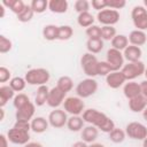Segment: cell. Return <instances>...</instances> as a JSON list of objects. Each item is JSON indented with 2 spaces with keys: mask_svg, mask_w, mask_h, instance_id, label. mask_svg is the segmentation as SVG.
I'll return each instance as SVG.
<instances>
[{
  "mask_svg": "<svg viewBox=\"0 0 147 147\" xmlns=\"http://www.w3.org/2000/svg\"><path fill=\"white\" fill-rule=\"evenodd\" d=\"M83 119L85 123H88L90 125H93L101 130L105 133H109L115 129V123L110 117H108L105 113L99 111L94 108L85 109L83 113Z\"/></svg>",
  "mask_w": 147,
  "mask_h": 147,
  "instance_id": "6da1fadb",
  "label": "cell"
},
{
  "mask_svg": "<svg viewBox=\"0 0 147 147\" xmlns=\"http://www.w3.org/2000/svg\"><path fill=\"white\" fill-rule=\"evenodd\" d=\"M24 78L29 85L41 86V85H46V83L49 80L51 74L45 68H33L25 72Z\"/></svg>",
  "mask_w": 147,
  "mask_h": 147,
  "instance_id": "7a4b0ae2",
  "label": "cell"
},
{
  "mask_svg": "<svg viewBox=\"0 0 147 147\" xmlns=\"http://www.w3.org/2000/svg\"><path fill=\"white\" fill-rule=\"evenodd\" d=\"M98 64H99V61L94 54H91L87 52L83 54V56L80 57L82 69L84 74L88 76V78H94L95 76H98Z\"/></svg>",
  "mask_w": 147,
  "mask_h": 147,
  "instance_id": "3957f363",
  "label": "cell"
},
{
  "mask_svg": "<svg viewBox=\"0 0 147 147\" xmlns=\"http://www.w3.org/2000/svg\"><path fill=\"white\" fill-rule=\"evenodd\" d=\"M98 91V82L94 78H85L80 80L76 86L77 96L80 99H86L93 95Z\"/></svg>",
  "mask_w": 147,
  "mask_h": 147,
  "instance_id": "277c9868",
  "label": "cell"
},
{
  "mask_svg": "<svg viewBox=\"0 0 147 147\" xmlns=\"http://www.w3.org/2000/svg\"><path fill=\"white\" fill-rule=\"evenodd\" d=\"M145 63L142 61H137V62H127V64H124V67L121 69V71L123 72L125 79L127 82L133 80L138 77H140L141 75L145 74Z\"/></svg>",
  "mask_w": 147,
  "mask_h": 147,
  "instance_id": "5b68a950",
  "label": "cell"
},
{
  "mask_svg": "<svg viewBox=\"0 0 147 147\" xmlns=\"http://www.w3.org/2000/svg\"><path fill=\"white\" fill-rule=\"evenodd\" d=\"M63 110L71 116H79L85 110V103L79 96H68L63 102Z\"/></svg>",
  "mask_w": 147,
  "mask_h": 147,
  "instance_id": "8992f818",
  "label": "cell"
},
{
  "mask_svg": "<svg viewBox=\"0 0 147 147\" xmlns=\"http://www.w3.org/2000/svg\"><path fill=\"white\" fill-rule=\"evenodd\" d=\"M131 18L137 30H147V9L144 6H134L131 10Z\"/></svg>",
  "mask_w": 147,
  "mask_h": 147,
  "instance_id": "52a82bcc",
  "label": "cell"
},
{
  "mask_svg": "<svg viewBox=\"0 0 147 147\" xmlns=\"http://www.w3.org/2000/svg\"><path fill=\"white\" fill-rule=\"evenodd\" d=\"M125 133L133 140H144L147 138V126L139 122H130L125 126Z\"/></svg>",
  "mask_w": 147,
  "mask_h": 147,
  "instance_id": "ba28073f",
  "label": "cell"
},
{
  "mask_svg": "<svg viewBox=\"0 0 147 147\" xmlns=\"http://www.w3.org/2000/svg\"><path fill=\"white\" fill-rule=\"evenodd\" d=\"M96 18H98V22L100 24H102V26H105V25L114 26L119 21V11L115 10V9L106 8L101 11H98Z\"/></svg>",
  "mask_w": 147,
  "mask_h": 147,
  "instance_id": "9c48e42d",
  "label": "cell"
},
{
  "mask_svg": "<svg viewBox=\"0 0 147 147\" xmlns=\"http://www.w3.org/2000/svg\"><path fill=\"white\" fill-rule=\"evenodd\" d=\"M107 59L106 61L111 67L113 71H118L124 67V56L121 51H117L115 48H109L107 51Z\"/></svg>",
  "mask_w": 147,
  "mask_h": 147,
  "instance_id": "30bf717a",
  "label": "cell"
},
{
  "mask_svg": "<svg viewBox=\"0 0 147 147\" xmlns=\"http://www.w3.org/2000/svg\"><path fill=\"white\" fill-rule=\"evenodd\" d=\"M68 118L69 117H68V115L64 110L56 108V109H54L49 113L47 119H48V123H49L51 126H53L55 129H61L64 125H67Z\"/></svg>",
  "mask_w": 147,
  "mask_h": 147,
  "instance_id": "8fae6325",
  "label": "cell"
},
{
  "mask_svg": "<svg viewBox=\"0 0 147 147\" xmlns=\"http://www.w3.org/2000/svg\"><path fill=\"white\" fill-rule=\"evenodd\" d=\"M7 138L11 144L15 145H26L28 142H30V133L18 130L16 127H11L8 130L7 132Z\"/></svg>",
  "mask_w": 147,
  "mask_h": 147,
  "instance_id": "7c38bea8",
  "label": "cell"
},
{
  "mask_svg": "<svg viewBox=\"0 0 147 147\" xmlns=\"http://www.w3.org/2000/svg\"><path fill=\"white\" fill-rule=\"evenodd\" d=\"M65 94L64 92H62L57 86H54L49 90L48 93V98H47V105L51 108H59L61 105H63L64 100H65Z\"/></svg>",
  "mask_w": 147,
  "mask_h": 147,
  "instance_id": "4fadbf2b",
  "label": "cell"
},
{
  "mask_svg": "<svg viewBox=\"0 0 147 147\" xmlns=\"http://www.w3.org/2000/svg\"><path fill=\"white\" fill-rule=\"evenodd\" d=\"M36 113V105L33 102H29L25 106H23L20 109H16L15 113V117L16 121H32L33 119V115Z\"/></svg>",
  "mask_w": 147,
  "mask_h": 147,
  "instance_id": "5bb4252c",
  "label": "cell"
},
{
  "mask_svg": "<svg viewBox=\"0 0 147 147\" xmlns=\"http://www.w3.org/2000/svg\"><path fill=\"white\" fill-rule=\"evenodd\" d=\"M126 79L123 75V72L121 70L118 71H111L107 77H106V83L110 88H119L121 86H123L125 84Z\"/></svg>",
  "mask_w": 147,
  "mask_h": 147,
  "instance_id": "9a60e30c",
  "label": "cell"
},
{
  "mask_svg": "<svg viewBox=\"0 0 147 147\" xmlns=\"http://www.w3.org/2000/svg\"><path fill=\"white\" fill-rule=\"evenodd\" d=\"M141 55H142V51H141V48L138 47V46L129 45V46L123 51L124 60H126L127 62H137V61H140Z\"/></svg>",
  "mask_w": 147,
  "mask_h": 147,
  "instance_id": "2e32d148",
  "label": "cell"
},
{
  "mask_svg": "<svg viewBox=\"0 0 147 147\" xmlns=\"http://www.w3.org/2000/svg\"><path fill=\"white\" fill-rule=\"evenodd\" d=\"M123 93L125 95L126 99H133L138 95L141 94V90H140V83L138 84L134 80H130L127 83L124 84L123 86Z\"/></svg>",
  "mask_w": 147,
  "mask_h": 147,
  "instance_id": "e0dca14e",
  "label": "cell"
},
{
  "mask_svg": "<svg viewBox=\"0 0 147 147\" xmlns=\"http://www.w3.org/2000/svg\"><path fill=\"white\" fill-rule=\"evenodd\" d=\"M98 136H99V129L93 125L85 126L80 132L82 140L85 141L86 144H93L98 139Z\"/></svg>",
  "mask_w": 147,
  "mask_h": 147,
  "instance_id": "ac0fdd59",
  "label": "cell"
},
{
  "mask_svg": "<svg viewBox=\"0 0 147 147\" xmlns=\"http://www.w3.org/2000/svg\"><path fill=\"white\" fill-rule=\"evenodd\" d=\"M146 107H147V99L142 94L129 100V108L133 113H142Z\"/></svg>",
  "mask_w": 147,
  "mask_h": 147,
  "instance_id": "d6986e66",
  "label": "cell"
},
{
  "mask_svg": "<svg viewBox=\"0 0 147 147\" xmlns=\"http://www.w3.org/2000/svg\"><path fill=\"white\" fill-rule=\"evenodd\" d=\"M129 42L130 45H133V46H142L146 44L147 41V34L145 33V31H140V30H133L130 32L129 34Z\"/></svg>",
  "mask_w": 147,
  "mask_h": 147,
  "instance_id": "ffe728a7",
  "label": "cell"
},
{
  "mask_svg": "<svg viewBox=\"0 0 147 147\" xmlns=\"http://www.w3.org/2000/svg\"><path fill=\"white\" fill-rule=\"evenodd\" d=\"M48 119L41 116H37L31 121V130L34 133H44L48 129Z\"/></svg>",
  "mask_w": 147,
  "mask_h": 147,
  "instance_id": "44dd1931",
  "label": "cell"
},
{
  "mask_svg": "<svg viewBox=\"0 0 147 147\" xmlns=\"http://www.w3.org/2000/svg\"><path fill=\"white\" fill-rule=\"evenodd\" d=\"M49 90H51V88H48L47 85L38 86L37 93H36V96H34V105H36L37 107H41V106H44L45 103H47V98H48Z\"/></svg>",
  "mask_w": 147,
  "mask_h": 147,
  "instance_id": "7402d4cb",
  "label": "cell"
},
{
  "mask_svg": "<svg viewBox=\"0 0 147 147\" xmlns=\"http://www.w3.org/2000/svg\"><path fill=\"white\" fill-rule=\"evenodd\" d=\"M69 3L67 0H51L48 1V9L55 14H64L67 13Z\"/></svg>",
  "mask_w": 147,
  "mask_h": 147,
  "instance_id": "603a6c76",
  "label": "cell"
},
{
  "mask_svg": "<svg viewBox=\"0 0 147 147\" xmlns=\"http://www.w3.org/2000/svg\"><path fill=\"white\" fill-rule=\"evenodd\" d=\"M15 98V91L9 85L0 86V108H3L7 102Z\"/></svg>",
  "mask_w": 147,
  "mask_h": 147,
  "instance_id": "cb8c5ba5",
  "label": "cell"
},
{
  "mask_svg": "<svg viewBox=\"0 0 147 147\" xmlns=\"http://www.w3.org/2000/svg\"><path fill=\"white\" fill-rule=\"evenodd\" d=\"M1 3H2L6 8L10 9V10H11L14 14H16V15L21 14V13L24 10L25 6H26L22 0H2Z\"/></svg>",
  "mask_w": 147,
  "mask_h": 147,
  "instance_id": "d4e9b609",
  "label": "cell"
},
{
  "mask_svg": "<svg viewBox=\"0 0 147 147\" xmlns=\"http://www.w3.org/2000/svg\"><path fill=\"white\" fill-rule=\"evenodd\" d=\"M84 119L80 116H70L68 118L67 122V127L71 131V132H78L82 131L85 126H84Z\"/></svg>",
  "mask_w": 147,
  "mask_h": 147,
  "instance_id": "484cf974",
  "label": "cell"
},
{
  "mask_svg": "<svg viewBox=\"0 0 147 147\" xmlns=\"http://www.w3.org/2000/svg\"><path fill=\"white\" fill-rule=\"evenodd\" d=\"M129 46V38L125 34H116L111 40V48L117 51H124Z\"/></svg>",
  "mask_w": 147,
  "mask_h": 147,
  "instance_id": "4316f807",
  "label": "cell"
},
{
  "mask_svg": "<svg viewBox=\"0 0 147 147\" xmlns=\"http://www.w3.org/2000/svg\"><path fill=\"white\" fill-rule=\"evenodd\" d=\"M86 48L87 52L91 54H98L103 48V40L101 38L98 39H87L86 41Z\"/></svg>",
  "mask_w": 147,
  "mask_h": 147,
  "instance_id": "83f0119b",
  "label": "cell"
},
{
  "mask_svg": "<svg viewBox=\"0 0 147 147\" xmlns=\"http://www.w3.org/2000/svg\"><path fill=\"white\" fill-rule=\"evenodd\" d=\"M57 32H59V26L54 24H47L42 29V37L48 41H53L57 39Z\"/></svg>",
  "mask_w": 147,
  "mask_h": 147,
  "instance_id": "f1b7e54d",
  "label": "cell"
},
{
  "mask_svg": "<svg viewBox=\"0 0 147 147\" xmlns=\"http://www.w3.org/2000/svg\"><path fill=\"white\" fill-rule=\"evenodd\" d=\"M94 16L90 13V11H86V13H82V14H78V17H77V23L79 26L82 28H90L91 25L94 24Z\"/></svg>",
  "mask_w": 147,
  "mask_h": 147,
  "instance_id": "f546056e",
  "label": "cell"
},
{
  "mask_svg": "<svg viewBox=\"0 0 147 147\" xmlns=\"http://www.w3.org/2000/svg\"><path fill=\"white\" fill-rule=\"evenodd\" d=\"M56 86L64 93H68L72 90L74 87V80L71 79V77L69 76H61L57 82H56Z\"/></svg>",
  "mask_w": 147,
  "mask_h": 147,
  "instance_id": "4dcf8cb0",
  "label": "cell"
},
{
  "mask_svg": "<svg viewBox=\"0 0 147 147\" xmlns=\"http://www.w3.org/2000/svg\"><path fill=\"white\" fill-rule=\"evenodd\" d=\"M26 80L25 78L23 77H20V76H16V77H13L10 80H9V86L15 91V92H22L25 86H26Z\"/></svg>",
  "mask_w": 147,
  "mask_h": 147,
  "instance_id": "1f68e13d",
  "label": "cell"
},
{
  "mask_svg": "<svg viewBox=\"0 0 147 147\" xmlns=\"http://www.w3.org/2000/svg\"><path fill=\"white\" fill-rule=\"evenodd\" d=\"M74 34V29L70 25H61L59 26V32H57V40L64 41L69 40Z\"/></svg>",
  "mask_w": 147,
  "mask_h": 147,
  "instance_id": "d6a6232c",
  "label": "cell"
},
{
  "mask_svg": "<svg viewBox=\"0 0 147 147\" xmlns=\"http://www.w3.org/2000/svg\"><path fill=\"white\" fill-rule=\"evenodd\" d=\"M108 134H109L110 141H113L114 144H121V142H123L125 140V137H126L125 131H123L122 129H118V127H115Z\"/></svg>",
  "mask_w": 147,
  "mask_h": 147,
  "instance_id": "836d02e7",
  "label": "cell"
},
{
  "mask_svg": "<svg viewBox=\"0 0 147 147\" xmlns=\"http://www.w3.org/2000/svg\"><path fill=\"white\" fill-rule=\"evenodd\" d=\"M34 14H41L46 9H48V1L47 0H32L30 3Z\"/></svg>",
  "mask_w": 147,
  "mask_h": 147,
  "instance_id": "e575fe53",
  "label": "cell"
},
{
  "mask_svg": "<svg viewBox=\"0 0 147 147\" xmlns=\"http://www.w3.org/2000/svg\"><path fill=\"white\" fill-rule=\"evenodd\" d=\"M33 15H34V11L32 10L31 6L30 5H26L25 8H24V10L21 14L17 15V20L20 22H22V23H28V22H30L32 20Z\"/></svg>",
  "mask_w": 147,
  "mask_h": 147,
  "instance_id": "d590c367",
  "label": "cell"
},
{
  "mask_svg": "<svg viewBox=\"0 0 147 147\" xmlns=\"http://www.w3.org/2000/svg\"><path fill=\"white\" fill-rule=\"evenodd\" d=\"M116 34H117L116 33V29L114 26H109V25L101 26V39L102 40L111 41Z\"/></svg>",
  "mask_w": 147,
  "mask_h": 147,
  "instance_id": "8d00e7d4",
  "label": "cell"
},
{
  "mask_svg": "<svg viewBox=\"0 0 147 147\" xmlns=\"http://www.w3.org/2000/svg\"><path fill=\"white\" fill-rule=\"evenodd\" d=\"M29 102H30V99H29V96H28L25 93H18V94H16L15 98L13 99V105H14V107H15L16 109L22 108L23 106H25V105L29 103Z\"/></svg>",
  "mask_w": 147,
  "mask_h": 147,
  "instance_id": "74e56055",
  "label": "cell"
},
{
  "mask_svg": "<svg viewBox=\"0 0 147 147\" xmlns=\"http://www.w3.org/2000/svg\"><path fill=\"white\" fill-rule=\"evenodd\" d=\"M74 7H75V10H76L78 14L86 13V11H90L91 2H88L87 0H77V1H75Z\"/></svg>",
  "mask_w": 147,
  "mask_h": 147,
  "instance_id": "f35d334b",
  "label": "cell"
},
{
  "mask_svg": "<svg viewBox=\"0 0 147 147\" xmlns=\"http://www.w3.org/2000/svg\"><path fill=\"white\" fill-rule=\"evenodd\" d=\"M85 33L86 36L88 37V39H98V38H101V28L93 24L91 25L90 28H87L85 30Z\"/></svg>",
  "mask_w": 147,
  "mask_h": 147,
  "instance_id": "ab89813d",
  "label": "cell"
},
{
  "mask_svg": "<svg viewBox=\"0 0 147 147\" xmlns=\"http://www.w3.org/2000/svg\"><path fill=\"white\" fill-rule=\"evenodd\" d=\"M11 48H13V42H11V40L8 39L6 36L1 34V36H0V53H2V54L8 53Z\"/></svg>",
  "mask_w": 147,
  "mask_h": 147,
  "instance_id": "60d3db41",
  "label": "cell"
},
{
  "mask_svg": "<svg viewBox=\"0 0 147 147\" xmlns=\"http://www.w3.org/2000/svg\"><path fill=\"white\" fill-rule=\"evenodd\" d=\"M111 71H113V69L108 64L107 61H99V64H98V76L107 77Z\"/></svg>",
  "mask_w": 147,
  "mask_h": 147,
  "instance_id": "b9f144b4",
  "label": "cell"
},
{
  "mask_svg": "<svg viewBox=\"0 0 147 147\" xmlns=\"http://www.w3.org/2000/svg\"><path fill=\"white\" fill-rule=\"evenodd\" d=\"M108 5H107V8H110V9H122L126 6V1L125 0H107Z\"/></svg>",
  "mask_w": 147,
  "mask_h": 147,
  "instance_id": "7bdbcfd3",
  "label": "cell"
},
{
  "mask_svg": "<svg viewBox=\"0 0 147 147\" xmlns=\"http://www.w3.org/2000/svg\"><path fill=\"white\" fill-rule=\"evenodd\" d=\"M11 72L9 69H7L6 67H0V83H6L8 80H10L11 78Z\"/></svg>",
  "mask_w": 147,
  "mask_h": 147,
  "instance_id": "ee69618b",
  "label": "cell"
},
{
  "mask_svg": "<svg viewBox=\"0 0 147 147\" xmlns=\"http://www.w3.org/2000/svg\"><path fill=\"white\" fill-rule=\"evenodd\" d=\"M14 127H16L18 130H22V131H25V132H29L31 130V122H28V121H16L15 124H14Z\"/></svg>",
  "mask_w": 147,
  "mask_h": 147,
  "instance_id": "f6af8a7d",
  "label": "cell"
},
{
  "mask_svg": "<svg viewBox=\"0 0 147 147\" xmlns=\"http://www.w3.org/2000/svg\"><path fill=\"white\" fill-rule=\"evenodd\" d=\"M107 5H108L107 0H92V2H91V6L93 7V9H95L98 11L106 9Z\"/></svg>",
  "mask_w": 147,
  "mask_h": 147,
  "instance_id": "bcb514c9",
  "label": "cell"
},
{
  "mask_svg": "<svg viewBox=\"0 0 147 147\" xmlns=\"http://www.w3.org/2000/svg\"><path fill=\"white\" fill-rule=\"evenodd\" d=\"M140 90H141V94L145 98H147V79H145L140 83Z\"/></svg>",
  "mask_w": 147,
  "mask_h": 147,
  "instance_id": "7dc6e473",
  "label": "cell"
},
{
  "mask_svg": "<svg viewBox=\"0 0 147 147\" xmlns=\"http://www.w3.org/2000/svg\"><path fill=\"white\" fill-rule=\"evenodd\" d=\"M8 138L3 133L0 134V147H8Z\"/></svg>",
  "mask_w": 147,
  "mask_h": 147,
  "instance_id": "c3c4849f",
  "label": "cell"
},
{
  "mask_svg": "<svg viewBox=\"0 0 147 147\" xmlns=\"http://www.w3.org/2000/svg\"><path fill=\"white\" fill-rule=\"evenodd\" d=\"M23 147H44L40 142H37V141H30L28 142L26 145H24Z\"/></svg>",
  "mask_w": 147,
  "mask_h": 147,
  "instance_id": "681fc988",
  "label": "cell"
},
{
  "mask_svg": "<svg viewBox=\"0 0 147 147\" xmlns=\"http://www.w3.org/2000/svg\"><path fill=\"white\" fill-rule=\"evenodd\" d=\"M71 147H88V145H87L85 141L80 140V141H76V142H74Z\"/></svg>",
  "mask_w": 147,
  "mask_h": 147,
  "instance_id": "f907efd6",
  "label": "cell"
},
{
  "mask_svg": "<svg viewBox=\"0 0 147 147\" xmlns=\"http://www.w3.org/2000/svg\"><path fill=\"white\" fill-rule=\"evenodd\" d=\"M88 147H105V145H102V144H99V142H93V144L88 145Z\"/></svg>",
  "mask_w": 147,
  "mask_h": 147,
  "instance_id": "816d5d0a",
  "label": "cell"
},
{
  "mask_svg": "<svg viewBox=\"0 0 147 147\" xmlns=\"http://www.w3.org/2000/svg\"><path fill=\"white\" fill-rule=\"evenodd\" d=\"M0 113H1L0 121H3V118H5V110H3V108H0Z\"/></svg>",
  "mask_w": 147,
  "mask_h": 147,
  "instance_id": "f5cc1de1",
  "label": "cell"
},
{
  "mask_svg": "<svg viewBox=\"0 0 147 147\" xmlns=\"http://www.w3.org/2000/svg\"><path fill=\"white\" fill-rule=\"evenodd\" d=\"M142 117H144V119L145 121H147V107L145 108V110L142 111Z\"/></svg>",
  "mask_w": 147,
  "mask_h": 147,
  "instance_id": "db71d44e",
  "label": "cell"
},
{
  "mask_svg": "<svg viewBox=\"0 0 147 147\" xmlns=\"http://www.w3.org/2000/svg\"><path fill=\"white\" fill-rule=\"evenodd\" d=\"M142 147H147V138H145L142 140Z\"/></svg>",
  "mask_w": 147,
  "mask_h": 147,
  "instance_id": "11a10c76",
  "label": "cell"
},
{
  "mask_svg": "<svg viewBox=\"0 0 147 147\" xmlns=\"http://www.w3.org/2000/svg\"><path fill=\"white\" fill-rule=\"evenodd\" d=\"M144 7L147 8V0H144Z\"/></svg>",
  "mask_w": 147,
  "mask_h": 147,
  "instance_id": "9f6ffc18",
  "label": "cell"
},
{
  "mask_svg": "<svg viewBox=\"0 0 147 147\" xmlns=\"http://www.w3.org/2000/svg\"><path fill=\"white\" fill-rule=\"evenodd\" d=\"M144 76H145L146 79H147V67H146V69H145V74H144Z\"/></svg>",
  "mask_w": 147,
  "mask_h": 147,
  "instance_id": "6f0895ef",
  "label": "cell"
},
{
  "mask_svg": "<svg viewBox=\"0 0 147 147\" xmlns=\"http://www.w3.org/2000/svg\"><path fill=\"white\" fill-rule=\"evenodd\" d=\"M146 99H147V98H146Z\"/></svg>",
  "mask_w": 147,
  "mask_h": 147,
  "instance_id": "680465c9",
  "label": "cell"
}]
</instances>
